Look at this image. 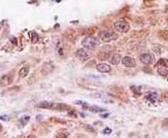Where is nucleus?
<instances>
[{
  "label": "nucleus",
  "instance_id": "1",
  "mask_svg": "<svg viewBox=\"0 0 168 138\" xmlns=\"http://www.w3.org/2000/svg\"><path fill=\"white\" fill-rule=\"evenodd\" d=\"M40 108H51L55 110H67L69 109V106L66 104L61 103H49V102H43L40 103L38 105Z\"/></svg>",
  "mask_w": 168,
  "mask_h": 138
},
{
  "label": "nucleus",
  "instance_id": "2",
  "mask_svg": "<svg viewBox=\"0 0 168 138\" xmlns=\"http://www.w3.org/2000/svg\"><path fill=\"white\" fill-rule=\"evenodd\" d=\"M81 44L84 48H86L88 50H95L100 45V42L97 38H95L94 37H88L82 40Z\"/></svg>",
  "mask_w": 168,
  "mask_h": 138
},
{
  "label": "nucleus",
  "instance_id": "3",
  "mask_svg": "<svg viewBox=\"0 0 168 138\" xmlns=\"http://www.w3.org/2000/svg\"><path fill=\"white\" fill-rule=\"evenodd\" d=\"M114 29L119 33H127L130 30V25L125 21H118L114 23Z\"/></svg>",
  "mask_w": 168,
  "mask_h": 138
},
{
  "label": "nucleus",
  "instance_id": "4",
  "mask_svg": "<svg viewBox=\"0 0 168 138\" xmlns=\"http://www.w3.org/2000/svg\"><path fill=\"white\" fill-rule=\"evenodd\" d=\"M99 36H100V38L104 42L113 41V40H116L118 38V35L112 31H102V32H100Z\"/></svg>",
  "mask_w": 168,
  "mask_h": 138
},
{
  "label": "nucleus",
  "instance_id": "5",
  "mask_svg": "<svg viewBox=\"0 0 168 138\" xmlns=\"http://www.w3.org/2000/svg\"><path fill=\"white\" fill-rule=\"evenodd\" d=\"M156 68H157V72L161 76H163V78H166L168 76V66L165 64L164 60H160L159 62L156 64Z\"/></svg>",
  "mask_w": 168,
  "mask_h": 138
},
{
  "label": "nucleus",
  "instance_id": "6",
  "mask_svg": "<svg viewBox=\"0 0 168 138\" xmlns=\"http://www.w3.org/2000/svg\"><path fill=\"white\" fill-rule=\"evenodd\" d=\"M140 61L144 65H150L154 62V55L149 52H146L140 55Z\"/></svg>",
  "mask_w": 168,
  "mask_h": 138
},
{
  "label": "nucleus",
  "instance_id": "7",
  "mask_svg": "<svg viewBox=\"0 0 168 138\" xmlns=\"http://www.w3.org/2000/svg\"><path fill=\"white\" fill-rule=\"evenodd\" d=\"M76 55H77V57H78L80 61H82V62H85V61H87V60L91 57V54H90L87 51H85V50H83V49L78 50L77 52H76Z\"/></svg>",
  "mask_w": 168,
  "mask_h": 138
},
{
  "label": "nucleus",
  "instance_id": "8",
  "mask_svg": "<svg viewBox=\"0 0 168 138\" xmlns=\"http://www.w3.org/2000/svg\"><path fill=\"white\" fill-rule=\"evenodd\" d=\"M123 64L126 67H134L136 65L135 60L129 56H125L124 58H123Z\"/></svg>",
  "mask_w": 168,
  "mask_h": 138
},
{
  "label": "nucleus",
  "instance_id": "9",
  "mask_svg": "<svg viewBox=\"0 0 168 138\" xmlns=\"http://www.w3.org/2000/svg\"><path fill=\"white\" fill-rule=\"evenodd\" d=\"M96 69H97L99 72H101V73H109V72L111 71L110 65H106V64H99V65H97Z\"/></svg>",
  "mask_w": 168,
  "mask_h": 138
},
{
  "label": "nucleus",
  "instance_id": "10",
  "mask_svg": "<svg viewBox=\"0 0 168 138\" xmlns=\"http://www.w3.org/2000/svg\"><path fill=\"white\" fill-rule=\"evenodd\" d=\"M120 61H121V56H120V54H118V53L113 54V55L111 56V58L109 59L110 64H111V65H114L120 64Z\"/></svg>",
  "mask_w": 168,
  "mask_h": 138
},
{
  "label": "nucleus",
  "instance_id": "11",
  "mask_svg": "<svg viewBox=\"0 0 168 138\" xmlns=\"http://www.w3.org/2000/svg\"><path fill=\"white\" fill-rule=\"evenodd\" d=\"M11 82V78L9 76L6 75V76H3L1 80H0V85L1 86H5V85H9V83Z\"/></svg>",
  "mask_w": 168,
  "mask_h": 138
},
{
  "label": "nucleus",
  "instance_id": "12",
  "mask_svg": "<svg viewBox=\"0 0 168 138\" xmlns=\"http://www.w3.org/2000/svg\"><path fill=\"white\" fill-rule=\"evenodd\" d=\"M157 97H158L157 94H156V93H154V91H151V93H149V94H148L147 99H148V100H149V101H150V102H152V103H155V102H156V100H157Z\"/></svg>",
  "mask_w": 168,
  "mask_h": 138
},
{
  "label": "nucleus",
  "instance_id": "13",
  "mask_svg": "<svg viewBox=\"0 0 168 138\" xmlns=\"http://www.w3.org/2000/svg\"><path fill=\"white\" fill-rule=\"evenodd\" d=\"M29 73V68L27 66H23L21 68L20 72H19V76L20 78H25V76L28 75Z\"/></svg>",
  "mask_w": 168,
  "mask_h": 138
},
{
  "label": "nucleus",
  "instance_id": "14",
  "mask_svg": "<svg viewBox=\"0 0 168 138\" xmlns=\"http://www.w3.org/2000/svg\"><path fill=\"white\" fill-rule=\"evenodd\" d=\"M29 37H30V39H31V41H32V43H36V42H38V35L36 33V32H30L29 33Z\"/></svg>",
  "mask_w": 168,
  "mask_h": 138
},
{
  "label": "nucleus",
  "instance_id": "15",
  "mask_svg": "<svg viewBox=\"0 0 168 138\" xmlns=\"http://www.w3.org/2000/svg\"><path fill=\"white\" fill-rule=\"evenodd\" d=\"M91 112H94V113H97V112H103V111H105V109H103V108H99L98 106H91V107H90L89 108Z\"/></svg>",
  "mask_w": 168,
  "mask_h": 138
},
{
  "label": "nucleus",
  "instance_id": "16",
  "mask_svg": "<svg viewBox=\"0 0 168 138\" xmlns=\"http://www.w3.org/2000/svg\"><path fill=\"white\" fill-rule=\"evenodd\" d=\"M132 89H134V91H135V94H141V89H140V87H137V88H135V87H132Z\"/></svg>",
  "mask_w": 168,
  "mask_h": 138
},
{
  "label": "nucleus",
  "instance_id": "17",
  "mask_svg": "<svg viewBox=\"0 0 168 138\" xmlns=\"http://www.w3.org/2000/svg\"><path fill=\"white\" fill-rule=\"evenodd\" d=\"M103 133H105V134H109V133H111V129H109V128H105V129L103 131Z\"/></svg>",
  "mask_w": 168,
  "mask_h": 138
},
{
  "label": "nucleus",
  "instance_id": "18",
  "mask_svg": "<svg viewBox=\"0 0 168 138\" xmlns=\"http://www.w3.org/2000/svg\"><path fill=\"white\" fill-rule=\"evenodd\" d=\"M1 119H9L8 117H1Z\"/></svg>",
  "mask_w": 168,
  "mask_h": 138
},
{
  "label": "nucleus",
  "instance_id": "19",
  "mask_svg": "<svg viewBox=\"0 0 168 138\" xmlns=\"http://www.w3.org/2000/svg\"><path fill=\"white\" fill-rule=\"evenodd\" d=\"M164 123H168V119H166V120H164Z\"/></svg>",
  "mask_w": 168,
  "mask_h": 138
},
{
  "label": "nucleus",
  "instance_id": "20",
  "mask_svg": "<svg viewBox=\"0 0 168 138\" xmlns=\"http://www.w3.org/2000/svg\"><path fill=\"white\" fill-rule=\"evenodd\" d=\"M167 80H168V79H167Z\"/></svg>",
  "mask_w": 168,
  "mask_h": 138
}]
</instances>
